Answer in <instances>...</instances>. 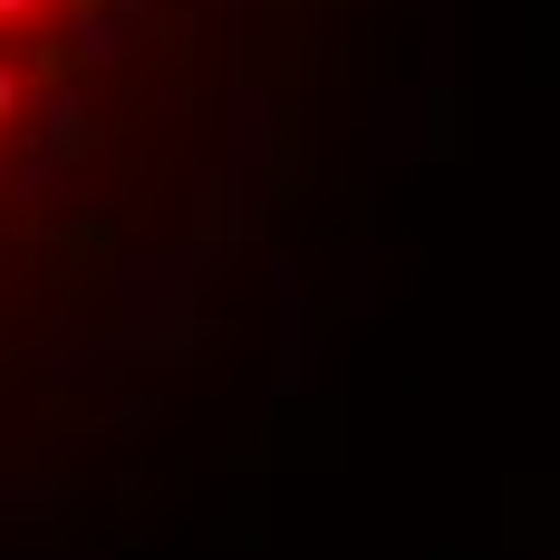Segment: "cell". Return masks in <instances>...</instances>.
I'll list each match as a JSON object with an SVG mask.
<instances>
[{
  "label": "cell",
  "mask_w": 560,
  "mask_h": 560,
  "mask_svg": "<svg viewBox=\"0 0 560 560\" xmlns=\"http://www.w3.org/2000/svg\"><path fill=\"white\" fill-rule=\"evenodd\" d=\"M223 0H0V445L78 435L242 252Z\"/></svg>",
  "instance_id": "obj_1"
}]
</instances>
